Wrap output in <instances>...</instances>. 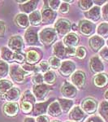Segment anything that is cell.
Here are the masks:
<instances>
[{"mask_svg": "<svg viewBox=\"0 0 108 122\" xmlns=\"http://www.w3.org/2000/svg\"><path fill=\"white\" fill-rule=\"evenodd\" d=\"M25 122H36V121L33 117H27L25 119Z\"/></svg>", "mask_w": 108, "mask_h": 122, "instance_id": "cell-52", "label": "cell"}, {"mask_svg": "<svg viewBox=\"0 0 108 122\" xmlns=\"http://www.w3.org/2000/svg\"><path fill=\"white\" fill-rule=\"evenodd\" d=\"M25 60V57L21 53H15L14 54V60L17 61L19 63H21Z\"/></svg>", "mask_w": 108, "mask_h": 122, "instance_id": "cell-48", "label": "cell"}, {"mask_svg": "<svg viewBox=\"0 0 108 122\" xmlns=\"http://www.w3.org/2000/svg\"><path fill=\"white\" fill-rule=\"evenodd\" d=\"M107 46H108V39H107Z\"/></svg>", "mask_w": 108, "mask_h": 122, "instance_id": "cell-56", "label": "cell"}, {"mask_svg": "<svg viewBox=\"0 0 108 122\" xmlns=\"http://www.w3.org/2000/svg\"><path fill=\"white\" fill-rule=\"evenodd\" d=\"M21 101H26V102H31L33 103H35L36 99H35L34 95L31 93L30 90H27L23 94L22 98H21Z\"/></svg>", "mask_w": 108, "mask_h": 122, "instance_id": "cell-38", "label": "cell"}, {"mask_svg": "<svg viewBox=\"0 0 108 122\" xmlns=\"http://www.w3.org/2000/svg\"><path fill=\"white\" fill-rule=\"evenodd\" d=\"M68 122H71V121H68Z\"/></svg>", "mask_w": 108, "mask_h": 122, "instance_id": "cell-58", "label": "cell"}, {"mask_svg": "<svg viewBox=\"0 0 108 122\" xmlns=\"http://www.w3.org/2000/svg\"><path fill=\"white\" fill-rule=\"evenodd\" d=\"M98 107V103L93 99H86L82 103V110L85 113L93 114L96 112Z\"/></svg>", "mask_w": 108, "mask_h": 122, "instance_id": "cell-13", "label": "cell"}, {"mask_svg": "<svg viewBox=\"0 0 108 122\" xmlns=\"http://www.w3.org/2000/svg\"><path fill=\"white\" fill-rule=\"evenodd\" d=\"M15 22L19 27L25 29L29 25V16L26 14H25V13H20V14H18L15 16Z\"/></svg>", "mask_w": 108, "mask_h": 122, "instance_id": "cell-23", "label": "cell"}, {"mask_svg": "<svg viewBox=\"0 0 108 122\" xmlns=\"http://www.w3.org/2000/svg\"><path fill=\"white\" fill-rule=\"evenodd\" d=\"M62 109L59 106V103L58 101H54L52 102L49 105L48 109H47V113L50 116L54 117H59L62 114Z\"/></svg>", "mask_w": 108, "mask_h": 122, "instance_id": "cell-21", "label": "cell"}, {"mask_svg": "<svg viewBox=\"0 0 108 122\" xmlns=\"http://www.w3.org/2000/svg\"><path fill=\"white\" fill-rule=\"evenodd\" d=\"M49 68H50L49 63L46 62V61H42V62H41L40 64H38V67H36V71L38 72V70H39L40 72H42L46 73V72L49 71Z\"/></svg>", "mask_w": 108, "mask_h": 122, "instance_id": "cell-39", "label": "cell"}, {"mask_svg": "<svg viewBox=\"0 0 108 122\" xmlns=\"http://www.w3.org/2000/svg\"><path fill=\"white\" fill-rule=\"evenodd\" d=\"M44 81V79H43V76L41 75V74H36L33 76V82L35 85H42V82Z\"/></svg>", "mask_w": 108, "mask_h": 122, "instance_id": "cell-41", "label": "cell"}, {"mask_svg": "<svg viewBox=\"0 0 108 122\" xmlns=\"http://www.w3.org/2000/svg\"><path fill=\"white\" fill-rule=\"evenodd\" d=\"M72 29L73 30H77V26H76V25H72Z\"/></svg>", "mask_w": 108, "mask_h": 122, "instance_id": "cell-54", "label": "cell"}, {"mask_svg": "<svg viewBox=\"0 0 108 122\" xmlns=\"http://www.w3.org/2000/svg\"><path fill=\"white\" fill-rule=\"evenodd\" d=\"M24 46H25V43H24L23 38L18 35L11 37L8 41V47L11 49V51H15V53H20L24 49Z\"/></svg>", "mask_w": 108, "mask_h": 122, "instance_id": "cell-4", "label": "cell"}, {"mask_svg": "<svg viewBox=\"0 0 108 122\" xmlns=\"http://www.w3.org/2000/svg\"><path fill=\"white\" fill-rule=\"evenodd\" d=\"M52 122H59V121H52Z\"/></svg>", "mask_w": 108, "mask_h": 122, "instance_id": "cell-57", "label": "cell"}, {"mask_svg": "<svg viewBox=\"0 0 108 122\" xmlns=\"http://www.w3.org/2000/svg\"><path fill=\"white\" fill-rule=\"evenodd\" d=\"M104 98H105V99L108 102V90L105 92V94H104Z\"/></svg>", "mask_w": 108, "mask_h": 122, "instance_id": "cell-53", "label": "cell"}, {"mask_svg": "<svg viewBox=\"0 0 108 122\" xmlns=\"http://www.w3.org/2000/svg\"><path fill=\"white\" fill-rule=\"evenodd\" d=\"M29 23L32 25L37 26L39 25L42 22V15H41L39 11H34L29 15Z\"/></svg>", "mask_w": 108, "mask_h": 122, "instance_id": "cell-27", "label": "cell"}, {"mask_svg": "<svg viewBox=\"0 0 108 122\" xmlns=\"http://www.w3.org/2000/svg\"><path fill=\"white\" fill-rule=\"evenodd\" d=\"M33 104L31 102H26V101H21L20 103V108L22 110V112L25 114H29L32 112L33 109Z\"/></svg>", "mask_w": 108, "mask_h": 122, "instance_id": "cell-34", "label": "cell"}, {"mask_svg": "<svg viewBox=\"0 0 108 122\" xmlns=\"http://www.w3.org/2000/svg\"><path fill=\"white\" fill-rule=\"evenodd\" d=\"M101 11L103 19L106 20H108V3L103 6V7L101 9Z\"/></svg>", "mask_w": 108, "mask_h": 122, "instance_id": "cell-46", "label": "cell"}, {"mask_svg": "<svg viewBox=\"0 0 108 122\" xmlns=\"http://www.w3.org/2000/svg\"><path fill=\"white\" fill-rule=\"evenodd\" d=\"M12 88V83L6 79L0 80V94H4Z\"/></svg>", "mask_w": 108, "mask_h": 122, "instance_id": "cell-30", "label": "cell"}, {"mask_svg": "<svg viewBox=\"0 0 108 122\" xmlns=\"http://www.w3.org/2000/svg\"><path fill=\"white\" fill-rule=\"evenodd\" d=\"M40 55L35 50H30L26 53V61L29 64H33L38 63L40 60Z\"/></svg>", "mask_w": 108, "mask_h": 122, "instance_id": "cell-24", "label": "cell"}, {"mask_svg": "<svg viewBox=\"0 0 108 122\" xmlns=\"http://www.w3.org/2000/svg\"><path fill=\"white\" fill-rule=\"evenodd\" d=\"M85 117V114L84 111L80 107H72L69 113V119L71 121H73L75 122H82Z\"/></svg>", "mask_w": 108, "mask_h": 122, "instance_id": "cell-15", "label": "cell"}, {"mask_svg": "<svg viewBox=\"0 0 108 122\" xmlns=\"http://www.w3.org/2000/svg\"><path fill=\"white\" fill-rule=\"evenodd\" d=\"M71 79H72V82L74 86L78 88H83L85 86L86 81L85 73L81 71H77L72 74Z\"/></svg>", "mask_w": 108, "mask_h": 122, "instance_id": "cell-9", "label": "cell"}, {"mask_svg": "<svg viewBox=\"0 0 108 122\" xmlns=\"http://www.w3.org/2000/svg\"><path fill=\"white\" fill-rule=\"evenodd\" d=\"M42 22L45 25L51 24L54 20L56 16V13L53 10L48 7H46L42 11Z\"/></svg>", "mask_w": 108, "mask_h": 122, "instance_id": "cell-17", "label": "cell"}, {"mask_svg": "<svg viewBox=\"0 0 108 122\" xmlns=\"http://www.w3.org/2000/svg\"><path fill=\"white\" fill-rule=\"evenodd\" d=\"M17 3H25V1H16Z\"/></svg>", "mask_w": 108, "mask_h": 122, "instance_id": "cell-55", "label": "cell"}, {"mask_svg": "<svg viewBox=\"0 0 108 122\" xmlns=\"http://www.w3.org/2000/svg\"><path fill=\"white\" fill-rule=\"evenodd\" d=\"M6 31V25L3 21H0V38H3L4 36Z\"/></svg>", "mask_w": 108, "mask_h": 122, "instance_id": "cell-49", "label": "cell"}, {"mask_svg": "<svg viewBox=\"0 0 108 122\" xmlns=\"http://www.w3.org/2000/svg\"><path fill=\"white\" fill-rule=\"evenodd\" d=\"M99 56L103 60L108 61V47H103L99 51Z\"/></svg>", "mask_w": 108, "mask_h": 122, "instance_id": "cell-45", "label": "cell"}, {"mask_svg": "<svg viewBox=\"0 0 108 122\" xmlns=\"http://www.w3.org/2000/svg\"><path fill=\"white\" fill-rule=\"evenodd\" d=\"M99 114L101 117L105 120L106 121L108 122V102L103 101L102 102L99 107Z\"/></svg>", "mask_w": 108, "mask_h": 122, "instance_id": "cell-32", "label": "cell"}, {"mask_svg": "<svg viewBox=\"0 0 108 122\" xmlns=\"http://www.w3.org/2000/svg\"><path fill=\"white\" fill-rule=\"evenodd\" d=\"M93 1L90 0H81L79 2V7L82 11H89L93 7Z\"/></svg>", "mask_w": 108, "mask_h": 122, "instance_id": "cell-36", "label": "cell"}, {"mask_svg": "<svg viewBox=\"0 0 108 122\" xmlns=\"http://www.w3.org/2000/svg\"><path fill=\"white\" fill-rule=\"evenodd\" d=\"M49 6L50 8L53 11H56L60 7V1H57V0H53V1H49Z\"/></svg>", "mask_w": 108, "mask_h": 122, "instance_id": "cell-42", "label": "cell"}, {"mask_svg": "<svg viewBox=\"0 0 108 122\" xmlns=\"http://www.w3.org/2000/svg\"><path fill=\"white\" fill-rule=\"evenodd\" d=\"M10 76L11 79L16 83H23L25 79V75L27 72L23 70L18 64H12L10 67Z\"/></svg>", "mask_w": 108, "mask_h": 122, "instance_id": "cell-2", "label": "cell"}, {"mask_svg": "<svg viewBox=\"0 0 108 122\" xmlns=\"http://www.w3.org/2000/svg\"><path fill=\"white\" fill-rule=\"evenodd\" d=\"M69 9H70V6L69 4H68L67 3H63L60 4V7L59 10V11L62 13V14H67V13L69 11Z\"/></svg>", "mask_w": 108, "mask_h": 122, "instance_id": "cell-43", "label": "cell"}, {"mask_svg": "<svg viewBox=\"0 0 108 122\" xmlns=\"http://www.w3.org/2000/svg\"><path fill=\"white\" fill-rule=\"evenodd\" d=\"M76 56V50L74 48H70V47H66L65 56Z\"/></svg>", "mask_w": 108, "mask_h": 122, "instance_id": "cell-47", "label": "cell"}, {"mask_svg": "<svg viewBox=\"0 0 108 122\" xmlns=\"http://www.w3.org/2000/svg\"><path fill=\"white\" fill-rule=\"evenodd\" d=\"M97 33L101 38H107L108 37V24L101 23L97 28Z\"/></svg>", "mask_w": 108, "mask_h": 122, "instance_id": "cell-31", "label": "cell"}, {"mask_svg": "<svg viewBox=\"0 0 108 122\" xmlns=\"http://www.w3.org/2000/svg\"><path fill=\"white\" fill-rule=\"evenodd\" d=\"M43 79L46 84L52 85L54 83L56 80V75L53 71H48L43 75Z\"/></svg>", "mask_w": 108, "mask_h": 122, "instance_id": "cell-33", "label": "cell"}, {"mask_svg": "<svg viewBox=\"0 0 108 122\" xmlns=\"http://www.w3.org/2000/svg\"><path fill=\"white\" fill-rule=\"evenodd\" d=\"M61 92L63 95L67 99H72L76 97L77 90L72 84L69 83L68 81H64L61 87Z\"/></svg>", "mask_w": 108, "mask_h": 122, "instance_id": "cell-7", "label": "cell"}, {"mask_svg": "<svg viewBox=\"0 0 108 122\" xmlns=\"http://www.w3.org/2000/svg\"><path fill=\"white\" fill-rule=\"evenodd\" d=\"M33 91L35 99L38 100H43L48 94L49 91H50V88L48 87V86L44 84L37 85L33 87Z\"/></svg>", "mask_w": 108, "mask_h": 122, "instance_id": "cell-6", "label": "cell"}, {"mask_svg": "<svg viewBox=\"0 0 108 122\" xmlns=\"http://www.w3.org/2000/svg\"><path fill=\"white\" fill-rule=\"evenodd\" d=\"M90 69L93 73L99 74L104 71V64L98 56H93L91 58L89 63Z\"/></svg>", "mask_w": 108, "mask_h": 122, "instance_id": "cell-12", "label": "cell"}, {"mask_svg": "<svg viewBox=\"0 0 108 122\" xmlns=\"http://www.w3.org/2000/svg\"><path fill=\"white\" fill-rule=\"evenodd\" d=\"M20 90L16 87H12L11 90H8L6 94H2V99H4L9 103H15V101L18 100L20 97Z\"/></svg>", "mask_w": 108, "mask_h": 122, "instance_id": "cell-10", "label": "cell"}, {"mask_svg": "<svg viewBox=\"0 0 108 122\" xmlns=\"http://www.w3.org/2000/svg\"><path fill=\"white\" fill-rule=\"evenodd\" d=\"M9 66L6 62L0 60V78H4L8 74Z\"/></svg>", "mask_w": 108, "mask_h": 122, "instance_id": "cell-35", "label": "cell"}, {"mask_svg": "<svg viewBox=\"0 0 108 122\" xmlns=\"http://www.w3.org/2000/svg\"><path fill=\"white\" fill-rule=\"evenodd\" d=\"M38 1H29L27 3H25V4H21L20 6V10L23 11V12L25 13H32L34 11V10L36 9L37 5H38Z\"/></svg>", "mask_w": 108, "mask_h": 122, "instance_id": "cell-26", "label": "cell"}, {"mask_svg": "<svg viewBox=\"0 0 108 122\" xmlns=\"http://www.w3.org/2000/svg\"><path fill=\"white\" fill-rule=\"evenodd\" d=\"M21 68H22L23 70L25 71V72H27V73H29V72H33V71H36V67H33V65H31V64H23Z\"/></svg>", "mask_w": 108, "mask_h": 122, "instance_id": "cell-44", "label": "cell"}, {"mask_svg": "<svg viewBox=\"0 0 108 122\" xmlns=\"http://www.w3.org/2000/svg\"><path fill=\"white\" fill-rule=\"evenodd\" d=\"M54 54L57 58H64L65 56L66 47L64 46V43L61 42H58L54 45Z\"/></svg>", "mask_w": 108, "mask_h": 122, "instance_id": "cell-25", "label": "cell"}, {"mask_svg": "<svg viewBox=\"0 0 108 122\" xmlns=\"http://www.w3.org/2000/svg\"><path fill=\"white\" fill-rule=\"evenodd\" d=\"M14 52L11 51L7 47H2L1 49V57L3 60L7 62H12L14 60Z\"/></svg>", "mask_w": 108, "mask_h": 122, "instance_id": "cell-28", "label": "cell"}, {"mask_svg": "<svg viewBox=\"0 0 108 122\" xmlns=\"http://www.w3.org/2000/svg\"><path fill=\"white\" fill-rule=\"evenodd\" d=\"M101 14H102L101 8H100L98 6H94L90 10L86 11L85 16L89 20L95 22V21H98L101 18Z\"/></svg>", "mask_w": 108, "mask_h": 122, "instance_id": "cell-20", "label": "cell"}, {"mask_svg": "<svg viewBox=\"0 0 108 122\" xmlns=\"http://www.w3.org/2000/svg\"><path fill=\"white\" fill-rule=\"evenodd\" d=\"M25 42L28 45H36L38 42V31L34 28H29L27 29L25 34Z\"/></svg>", "mask_w": 108, "mask_h": 122, "instance_id": "cell-11", "label": "cell"}, {"mask_svg": "<svg viewBox=\"0 0 108 122\" xmlns=\"http://www.w3.org/2000/svg\"><path fill=\"white\" fill-rule=\"evenodd\" d=\"M86 122H104V121L101 117H98V116H94V117H92L89 119H88V121Z\"/></svg>", "mask_w": 108, "mask_h": 122, "instance_id": "cell-50", "label": "cell"}, {"mask_svg": "<svg viewBox=\"0 0 108 122\" xmlns=\"http://www.w3.org/2000/svg\"><path fill=\"white\" fill-rule=\"evenodd\" d=\"M89 44L92 50L93 51L97 52L102 50V48H103L104 44H105V41H104V38L99 37L98 35H95V36H93L90 38L89 41Z\"/></svg>", "mask_w": 108, "mask_h": 122, "instance_id": "cell-14", "label": "cell"}, {"mask_svg": "<svg viewBox=\"0 0 108 122\" xmlns=\"http://www.w3.org/2000/svg\"><path fill=\"white\" fill-rule=\"evenodd\" d=\"M59 103L62 109V112L64 113H67L71 110V108L73 106V101L70 99H59Z\"/></svg>", "mask_w": 108, "mask_h": 122, "instance_id": "cell-29", "label": "cell"}, {"mask_svg": "<svg viewBox=\"0 0 108 122\" xmlns=\"http://www.w3.org/2000/svg\"><path fill=\"white\" fill-rule=\"evenodd\" d=\"M48 63L50 68H54V69H58V68H59L60 66H61V62H60L59 59L57 58L55 56L50 57Z\"/></svg>", "mask_w": 108, "mask_h": 122, "instance_id": "cell-37", "label": "cell"}, {"mask_svg": "<svg viewBox=\"0 0 108 122\" xmlns=\"http://www.w3.org/2000/svg\"><path fill=\"white\" fill-rule=\"evenodd\" d=\"M3 113L10 117H14L19 112V104L16 103H7L3 105Z\"/></svg>", "mask_w": 108, "mask_h": 122, "instance_id": "cell-16", "label": "cell"}, {"mask_svg": "<svg viewBox=\"0 0 108 122\" xmlns=\"http://www.w3.org/2000/svg\"><path fill=\"white\" fill-rule=\"evenodd\" d=\"M36 122H50V120L49 118L45 115H42V116H39L38 117L36 120Z\"/></svg>", "mask_w": 108, "mask_h": 122, "instance_id": "cell-51", "label": "cell"}, {"mask_svg": "<svg viewBox=\"0 0 108 122\" xmlns=\"http://www.w3.org/2000/svg\"><path fill=\"white\" fill-rule=\"evenodd\" d=\"M57 33L54 29L46 28L43 29L38 33L39 41L45 46H50L55 41Z\"/></svg>", "mask_w": 108, "mask_h": 122, "instance_id": "cell-1", "label": "cell"}, {"mask_svg": "<svg viewBox=\"0 0 108 122\" xmlns=\"http://www.w3.org/2000/svg\"><path fill=\"white\" fill-rule=\"evenodd\" d=\"M71 28H72L71 23L65 19L58 20V21L54 25V30L59 37H64L68 34Z\"/></svg>", "mask_w": 108, "mask_h": 122, "instance_id": "cell-3", "label": "cell"}, {"mask_svg": "<svg viewBox=\"0 0 108 122\" xmlns=\"http://www.w3.org/2000/svg\"><path fill=\"white\" fill-rule=\"evenodd\" d=\"M76 56L80 60H83L86 56V50L85 47L80 46L76 50Z\"/></svg>", "mask_w": 108, "mask_h": 122, "instance_id": "cell-40", "label": "cell"}, {"mask_svg": "<svg viewBox=\"0 0 108 122\" xmlns=\"http://www.w3.org/2000/svg\"><path fill=\"white\" fill-rule=\"evenodd\" d=\"M64 46L67 47H70V48H74L79 43V38L78 36L74 33H69L68 34H67L64 38L63 41Z\"/></svg>", "mask_w": 108, "mask_h": 122, "instance_id": "cell-18", "label": "cell"}, {"mask_svg": "<svg viewBox=\"0 0 108 122\" xmlns=\"http://www.w3.org/2000/svg\"><path fill=\"white\" fill-rule=\"evenodd\" d=\"M80 32L85 36H90L95 31V25L87 20H80L79 23Z\"/></svg>", "mask_w": 108, "mask_h": 122, "instance_id": "cell-5", "label": "cell"}, {"mask_svg": "<svg viewBox=\"0 0 108 122\" xmlns=\"http://www.w3.org/2000/svg\"><path fill=\"white\" fill-rule=\"evenodd\" d=\"M107 82H108V76H107V74L99 73V74H97V75L93 77L94 86L98 88H103L104 86H106Z\"/></svg>", "mask_w": 108, "mask_h": 122, "instance_id": "cell-22", "label": "cell"}, {"mask_svg": "<svg viewBox=\"0 0 108 122\" xmlns=\"http://www.w3.org/2000/svg\"><path fill=\"white\" fill-rule=\"evenodd\" d=\"M76 70V65L72 61L66 60L61 64L59 68V72L64 76H68L72 75Z\"/></svg>", "mask_w": 108, "mask_h": 122, "instance_id": "cell-8", "label": "cell"}, {"mask_svg": "<svg viewBox=\"0 0 108 122\" xmlns=\"http://www.w3.org/2000/svg\"><path fill=\"white\" fill-rule=\"evenodd\" d=\"M50 103H51V99L46 102H43V103H36L33 109V115L39 117V116H42L43 114L47 112V109H48V107Z\"/></svg>", "mask_w": 108, "mask_h": 122, "instance_id": "cell-19", "label": "cell"}]
</instances>
